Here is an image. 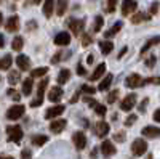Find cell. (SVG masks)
Masks as SVG:
<instances>
[{
    "mask_svg": "<svg viewBox=\"0 0 160 159\" xmlns=\"http://www.w3.org/2000/svg\"><path fill=\"white\" fill-rule=\"evenodd\" d=\"M93 60H95V58H93V55H88V58H87V63H88V64H91V63H93Z\"/></svg>",
    "mask_w": 160,
    "mask_h": 159,
    "instance_id": "6f0895ef",
    "label": "cell"
},
{
    "mask_svg": "<svg viewBox=\"0 0 160 159\" xmlns=\"http://www.w3.org/2000/svg\"><path fill=\"white\" fill-rule=\"evenodd\" d=\"M96 154H98V148H95V150H91V157H96Z\"/></svg>",
    "mask_w": 160,
    "mask_h": 159,
    "instance_id": "11a10c76",
    "label": "cell"
},
{
    "mask_svg": "<svg viewBox=\"0 0 160 159\" xmlns=\"http://www.w3.org/2000/svg\"><path fill=\"white\" fill-rule=\"evenodd\" d=\"M68 8V0H56V15L62 16Z\"/></svg>",
    "mask_w": 160,
    "mask_h": 159,
    "instance_id": "484cf974",
    "label": "cell"
},
{
    "mask_svg": "<svg viewBox=\"0 0 160 159\" xmlns=\"http://www.w3.org/2000/svg\"><path fill=\"white\" fill-rule=\"evenodd\" d=\"M154 121H155V122H160V109H157V111L154 113Z\"/></svg>",
    "mask_w": 160,
    "mask_h": 159,
    "instance_id": "f907efd6",
    "label": "cell"
},
{
    "mask_svg": "<svg viewBox=\"0 0 160 159\" xmlns=\"http://www.w3.org/2000/svg\"><path fill=\"white\" fill-rule=\"evenodd\" d=\"M104 72H106V64H104V63H99V64L96 66V69L93 71V74H91V77H90V81H98V79H99Z\"/></svg>",
    "mask_w": 160,
    "mask_h": 159,
    "instance_id": "7402d4cb",
    "label": "cell"
},
{
    "mask_svg": "<svg viewBox=\"0 0 160 159\" xmlns=\"http://www.w3.org/2000/svg\"><path fill=\"white\" fill-rule=\"evenodd\" d=\"M47 72H48V68H37V69H32V71H31V77H32V79L43 77Z\"/></svg>",
    "mask_w": 160,
    "mask_h": 159,
    "instance_id": "1f68e13d",
    "label": "cell"
},
{
    "mask_svg": "<svg viewBox=\"0 0 160 159\" xmlns=\"http://www.w3.org/2000/svg\"><path fill=\"white\" fill-rule=\"evenodd\" d=\"M99 50H101L102 55H109L114 50V44L111 40H99Z\"/></svg>",
    "mask_w": 160,
    "mask_h": 159,
    "instance_id": "ffe728a7",
    "label": "cell"
},
{
    "mask_svg": "<svg viewBox=\"0 0 160 159\" xmlns=\"http://www.w3.org/2000/svg\"><path fill=\"white\" fill-rule=\"evenodd\" d=\"M125 85L128 88H136V87H142L144 85V79L139 74H130L125 79Z\"/></svg>",
    "mask_w": 160,
    "mask_h": 159,
    "instance_id": "5b68a950",
    "label": "cell"
},
{
    "mask_svg": "<svg viewBox=\"0 0 160 159\" xmlns=\"http://www.w3.org/2000/svg\"><path fill=\"white\" fill-rule=\"evenodd\" d=\"M77 74H78V76H87V69L82 68V64L77 66Z\"/></svg>",
    "mask_w": 160,
    "mask_h": 159,
    "instance_id": "681fc988",
    "label": "cell"
},
{
    "mask_svg": "<svg viewBox=\"0 0 160 159\" xmlns=\"http://www.w3.org/2000/svg\"><path fill=\"white\" fill-rule=\"evenodd\" d=\"M53 10H55V0H45L43 2V15L47 18H51Z\"/></svg>",
    "mask_w": 160,
    "mask_h": 159,
    "instance_id": "44dd1931",
    "label": "cell"
},
{
    "mask_svg": "<svg viewBox=\"0 0 160 159\" xmlns=\"http://www.w3.org/2000/svg\"><path fill=\"white\" fill-rule=\"evenodd\" d=\"M21 159H32V153H31V150L24 148V150L21 151Z\"/></svg>",
    "mask_w": 160,
    "mask_h": 159,
    "instance_id": "f6af8a7d",
    "label": "cell"
},
{
    "mask_svg": "<svg viewBox=\"0 0 160 159\" xmlns=\"http://www.w3.org/2000/svg\"><path fill=\"white\" fill-rule=\"evenodd\" d=\"M0 159H15L13 156H7V154H0Z\"/></svg>",
    "mask_w": 160,
    "mask_h": 159,
    "instance_id": "9f6ffc18",
    "label": "cell"
},
{
    "mask_svg": "<svg viewBox=\"0 0 160 159\" xmlns=\"http://www.w3.org/2000/svg\"><path fill=\"white\" fill-rule=\"evenodd\" d=\"M31 141L34 145H37V146H42V145H45L48 141V137L47 135H32L31 137Z\"/></svg>",
    "mask_w": 160,
    "mask_h": 159,
    "instance_id": "83f0119b",
    "label": "cell"
},
{
    "mask_svg": "<svg viewBox=\"0 0 160 159\" xmlns=\"http://www.w3.org/2000/svg\"><path fill=\"white\" fill-rule=\"evenodd\" d=\"M3 47H5V37L0 34V48H3Z\"/></svg>",
    "mask_w": 160,
    "mask_h": 159,
    "instance_id": "f5cc1de1",
    "label": "cell"
},
{
    "mask_svg": "<svg viewBox=\"0 0 160 159\" xmlns=\"http://www.w3.org/2000/svg\"><path fill=\"white\" fill-rule=\"evenodd\" d=\"M102 24H104L102 16H96L95 18V23H93V32H99L101 28H102Z\"/></svg>",
    "mask_w": 160,
    "mask_h": 159,
    "instance_id": "e575fe53",
    "label": "cell"
},
{
    "mask_svg": "<svg viewBox=\"0 0 160 159\" xmlns=\"http://www.w3.org/2000/svg\"><path fill=\"white\" fill-rule=\"evenodd\" d=\"M158 44H160V37H158V35L149 39V40L146 42V44L142 45V48H141V56H144V55H146V51H149L154 45H158Z\"/></svg>",
    "mask_w": 160,
    "mask_h": 159,
    "instance_id": "ac0fdd59",
    "label": "cell"
},
{
    "mask_svg": "<svg viewBox=\"0 0 160 159\" xmlns=\"http://www.w3.org/2000/svg\"><path fill=\"white\" fill-rule=\"evenodd\" d=\"M80 92H85V93H88V95H93V93H95V87H91V85H82V87H80Z\"/></svg>",
    "mask_w": 160,
    "mask_h": 159,
    "instance_id": "74e56055",
    "label": "cell"
},
{
    "mask_svg": "<svg viewBox=\"0 0 160 159\" xmlns=\"http://www.w3.org/2000/svg\"><path fill=\"white\" fill-rule=\"evenodd\" d=\"M101 153L108 157V156H114V154L117 153V150H115V146H114V143H111L109 140H106V141L101 143Z\"/></svg>",
    "mask_w": 160,
    "mask_h": 159,
    "instance_id": "4fadbf2b",
    "label": "cell"
},
{
    "mask_svg": "<svg viewBox=\"0 0 160 159\" xmlns=\"http://www.w3.org/2000/svg\"><path fill=\"white\" fill-rule=\"evenodd\" d=\"M47 85H48V79H43V81L38 84V87H37V98L38 100H43V92H45Z\"/></svg>",
    "mask_w": 160,
    "mask_h": 159,
    "instance_id": "f1b7e54d",
    "label": "cell"
},
{
    "mask_svg": "<svg viewBox=\"0 0 160 159\" xmlns=\"http://www.w3.org/2000/svg\"><path fill=\"white\" fill-rule=\"evenodd\" d=\"M66 124H68V122H66L64 119H56V121H53L50 124V130L55 132V134H59V132H62L66 129Z\"/></svg>",
    "mask_w": 160,
    "mask_h": 159,
    "instance_id": "e0dca14e",
    "label": "cell"
},
{
    "mask_svg": "<svg viewBox=\"0 0 160 159\" xmlns=\"http://www.w3.org/2000/svg\"><path fill=\"white\" fill-rule=\"evenodd\" d=\"M71 56V51H58V55H55L51 58V63L55 64V63H59L61 60H66V58H69Z\"/></svg>",
    "mask_w": 160,
    "mask_h": 159,
    "instance_id": "f546056e",
    "label": "cell"
},
{
    "mask_svg": "<svg viewBox=\"0 0 160 159\" xmlns=\"http://www.w3.org/2000/svg\"><path fill=\"white\" fill-rule=\"evenodd\" d=\"M61 98H62V88L61 87H53L48 93V100L51 103H58Z\"/></svg>",
    "mask_w": 160,
    "mask_h": 159,
    "instance_id": "9a60e30c",
    "label": "cell"
},
{
    "mask_svg": "<svg viewBox=\"0 0 160 159\" xmlns=\"http://www.w3.org/2000/svg\"><path fill=\"white\" fill-rule=\"evenodd\" d=\"M7 95L10 97V98H13V100H15V101H19V93H18V92L16 90H13V88H10V90H7Z\"/></svg>",
    "mask_w": 160,
    "mask_h": 159,
    "instance_id": "f35d334b",
    "label": "cell"
},
{
    "mask_svg": "<svg viewBox=\"0 0 160 159\" xmlns=\"http://www.w3.org/2000/svg\"><path fill=\"white\" fill-rule=\"evenodd\" d=\"M118 95H120V92H118V90H112V92H109V95H108V103H109V104L115 103L117 98H118Z\"/></svg>",
    "mask_w": 160,
    "mask_h": 159,
    "instance_id": "d590c367",
    "label": "cell"
},
{
    "mask_svg": "<svg viewBox=\"0 0 160 159\" xmlns=\"http://www.w3.org/2000/svg\"><path fill=\"white\" fill-rule=\"evenodd\" d=\"M148 103H149V98H144V100L141 101V104H139V111H141V113L146 111V106H148Z\"/></svg>",
    "mask_w": 160,
    "mask_h": 159,
    "instance_id": "7dc6e473",
    "label": "cell"
},
{
    "mask_svg": "<svg viewBox=\"0 0 160 159\" xmlns=\"http://www.w3.org/2000/svg\"><path fill=\"white\" fill-rule=\"evenodd\" d=\"M127 50H128V48H127V47H123V48H122V51L118 53V56H117V58H118V60H120V58H123V55L127 53Z\"/></svg>",
    "mask_w": 160,
    "mask_h": 159,
    "instance_id": "816d5d0a",
    "label": "cell"
},
{
    "mask_svg": "<svg viewBox=\"0 0 160 159\" xmlns=\"http://www.w3.org/2000/svg\"><path fill=\"white\" fill-rule=\"evenodd\" d=\"M62 113H64V106H62V104L51 106V108H48L47 113H45V119H56V117L61 116Z\"/></svg>",
    "mask_w": 160,
    "mask_h": 159,
    "instance_id": "30bf717a",
    "label": "cell"
},
{
    "mask_svg": "<svg viewBox=\"0 0 160 159\" xmlns=\"http://www.w3.org/2000/svg\"><path fill=\"white\" fill-rule=\"evenodd\" d=\"M109 130H111L109 124L104 122V121H99V122H96L95 125H93V134H95L96 137H99V138H104L109 134Z\"/></svg>",
    "mask_w": 160,
    "mask_h": 159,
    "instance_id": "277c9868",
    "label": "cell"
},
{
    "mask_svg": "<svg viewBox=\"0 0 160 159\" xmlns=\"http://www.w3.org/2000/svg\"><path fill=\"white\" fill-rule=\"evenodd\" d=\"M117 2H118V0H108V5H106V10H108V13H114V11H115Z\"/></svg>",
    "mask_w": 160,
    "mask_h": 159,
    "instance_id": "8d00e7d4",
    "label": "cell"
},
{
    "mask_svg": "<svg viewBox=\"0 0 160 159\" xmlns=\"http://www.w3.org/2000/svg\"><path fill=\"white\" fill-rule=\"evenodd\" d=\"M5 28H7L8 32H16V31L19 29V18H18L16 15L10 16V18L7 19V23H5Z\"/></svg>",
    "mask_w": 160,
    "mask_h": 159,
    "instance_id": "7c38bea8",
    "label": "cell"
},
{
    "mask_svg": "<svg viewBox=\"0 0 160 159\" xmlns=\"http://www.w3.org/2000/svg\"><path fill=\"white\" fill-rule=\"evenodd\" d=\"M71 42V35L69 32H59L55 35V44L59 45V47H64V45H69Z\"/></svg>",
    "mask_w": 160,
    "mask_h": 159,
    "instance_id": "5bb4252c",
    "label": "cell"
},
{
    "mask_svg": "<svg viewBox=\"0 0 160 159\" xmlns=\"http://www.w3.org/2000/svg\"><path fill=\"white\" fill-rule=\"evenodd\" d=\"M93 109H95V113H96L98 116H104V114H106V106H104V104H99V103H98Z\"/></svg>",
    "mask_w": 160,
    "mask_h": 159,
    "instance_id": "ab89813d",
    "label": "cell"
},
{
    "mask_svg": "<svg viewBox=\"0 0 160 159\" xmlns=\"http://www.w3.org/2000/svg\"><path fill=\"white\" fill-rule=\"evenodd\" d=\"M146 84H155V85H160V77H148L144 79V85Z\"/></svg>",
    "mask_w": 160,
    "mask_h": 159,
    "instance_id": "7bdbcfd3",
    "label": "cell"
},
{
    "mask_svg": "<svg viewBox=\"0 0 160 159\" xmlns=\"http://www.w3.org/2000/svg\"><path fill=\"white\" fill-rule=\"evenodd\" d=\"M157 11H158V2H154L151 5V15H157Z\"/></svg>",
    "mask_w": 160,
    "mask_h": 159,
    "instance_id": "c3c4849f",
    "label": "cell"
},
{
    "mask_svg": "<svg viewBox=\"0 0 160 159\" xmlns=\"http://www.w3.org/2000/svg\"><path fill=\"white\" fill-rule=\"evenodd\" d=\"M155 61H157V58H155L154 55H151L148 60H146V66H148V68H154V66H155Z\"/></svg>",
    "mask_w": 160,
    "mask_h": 159,
    "instance_id": "ee69618b",
    "label": "cell"
},
{
    "mask_svg": "<svg viewBox=\"0 0 160 159\" xmlns=\"http://www.w3.org/2000/svg\"><path fill=\"white\" fill-rule=\"evenodd\" d=\"M2 23H3V16H2V11H0V26H2Z\"/></svg>",
    "mask_w": 160,
    "mask_h": 159,
    "instance_id": "91938a15",
    "label": "cell"
},
{
    "mask_svg": "<svg viewBox=\"0 0 160 159\" xmlns=\"http://www.w3.org/2000/svg\"><path fill=\"white\" fill-rule=\"evenodd\" d=\"M141 134L146 138H158L160 137V129L158 127H154V125H146L141 130Z\"/></svg>",
    "mask_w": 160,
    "mask_h": 159,
    "instance_id": "8fae6325",
    "label": "cell"
},
{
    "mask_svg": "<svg viewBox=\"0 0 160 159\" xmlns=\"http://www.w3.org/2000/svg\"><path fill=\"white\" fill-rule=\"evenodd\" d=\"M19 79H21V76H19V72H18V71H10V74H8V82H10L11 85L18 84Z\"/></svg>",
    "mask_w": 160,
    "mask_h": 159,
    "instance_id": "d6a6232c",
    "label": "cell"
},
{
    "mask_svg": "<svg viewBox=\"0 0 160 159\" xmlns=\"http://www.w3.org/2000/svg\"><path fill=\"white\" fill-rule=\"evenodd\" d=\"M136 100H138L136 93H130V95H127L122 101H120V109H122V111H131V109H133V106L136 104Z\"/></svg>",
    "mask_w": 160,
    "mask_h": 159,
    "instance_id": "8992f818",
    "label": "cell"
},
{
    "mask_svg": "<svg viewBox=\"0 0 160 159\" xmlns=\"http://www.w3.org/2000/svg\"><path fill=\"white\" fill-rule=\"evenodd\" d=\"M136 8H138V3L135 2V0H123L122 2V15L123 16H130Z\"/></svg>",
    "mask_w": 160,
    "mask_h": 159,
    "instance_id": "9c48e42d",
    "label": "cell"
},
{
    "mask_svg": "<svg viewBox=\"0 0 160 159\" xmlns=\"http://www.w3.org/2000/svg\"><path fill=\"white\" fill-rule=\"evenodd\" d=\"M151 16H152V15H146V13L138 11V13H135V15L131 16V23H133V24H139L141 21H148V19H151Z\"/></svg>",
    "mask_w": 160,
    "mask_h": 159,
    "instance_id": "cb8c5ba5",
    "label": "cell"
},
{
    "mask_svg": "<svg viewBox=\"0 0 160 159\" xmlns=\"http://www.w3.org/2000/svg\"><path fill=\"white\" fill-rule=\"evenodd\" d=\"M71 79V71L69 69H61L58 74V82L59 84H66Z\"/></svg>",
    "mask_w": 160,
    "mask_h": 159,
    "instance_id": "4316f807",
    "label": "cell"
},
{
    "mask_svg": "<svg viewBox=\"0 0 160 159\" xmlns=\"http://www.w3.org/2000/svg\"><path fill=\"white\" fill-rule=\"evenodd\" d=\"M34 28H35V21H29V23H28V29L31 31V29H34Z\"/></svg>",
    "mask_w": 160,
    "mask_h": 159,
    "instance_id": "db71d44e",
    "label": "cell"
},
{
    "mask_svg": "<svg viewBox=\"0 0 160 159\" xmlns=\"http://www.w3.org/2000/svg\"><path fill=\"white\" fill-rule=\"evenodd\" d=\"M146 151H148V143H146V140L136 138L135 141H133V145H131V153L135 154V156H142Z\"/></svg>",
    "mask_w": 160,
    "mask_h": 159,
    "instance_id": "3957f363",
    "label": "cell"
},
{
    "mask_svg": "<svg viewBox=\"0 0 160 159\" xmlns=\"http://www.w3.org/2000/svg\"><path fill=\"white\" fill-rule=\"evenodd\" d=\"M32 85H34V81H32L31 77L24 81V84H22V95H24V97H29V95H31V92H32Z\"/></svg>",
    "mask_w": 160,
    "mask_h": 159,
    "instance_id": "d4e9b609",
    "label": "cell"
},
{
    "mask_svg": "<svg viewBox=\"0 0 160 159\" xmlns=\"http://www.w3.org/2000/svg\"><path fill=\"white\" fill-rule=\"evenodd\" d=\"M91 40H93V39H91L90 34H83V35H82V40H80V42H82L83 47H88V45L91 44Z\"/></svg>",
    "mask_w": 160,
    "mask_h": 159,
    "instance_id": "b9f144b4",
    "label": "cell"
},
{
    "mask_svg": "<svg viewBox=\"0 0 160 159\" xmlns=\"http://www.w3.org/2000/svg\"><path fill=\"white\" fill-rule=\"evenodd\" d=\"M146 159H152V154H148V157H146Z\"/></svg>",
    "mask_w": 160,
    "mask_h": 159,
    "instance_id": "94428289",
    "label": "cell"
},
{
    "mask_svg": "<svg viewBox=\"0 0 160 159\" xmlns=\"http://www.w3.org/2000/svg\"><path fill=\"white\" fill-rule=\"evenodd\" d=\"M68 26H69V29L72 31V34H74V35H78L80 32L83 31L85 21H83V19H75V18H69V19H68Z\"/></svg>",
    "mask_w": 160,
    "mask_h": 159,
    "instance_id": "52a82bcc",
    "label": "cell"
},
{
    "mask_svg": "<svg viewBox=\"0 0 160 159\" xmlns=\"http://www.w3.org/2000/svg\"><path fill=\"white\" fill-rule=\"evenodd\" d=\"M40 2H42V0H32V3H34V5H38Z\"/></svg>",
    "mask_w": 160,
    "mask_h": 159,
    "instance_id": "680465c9",
    "label": "cell"
},
{
    "mask_svg": "<svg viewBox=\"0 0 160 159\" xmlns=\"http://www.w3.org/2000/svg\"><path fill=\"white\" fill-rule=\"evenodd\" d=\"M22 137H24V132H22L21 127H18V125H10V127H7V138H8V141H11V143H19V141L22 140Z\"/></svg>",
    "mask_w": 160,
    "mask_h": 159,
    "instance_id": "6da1fadb",
    "label": "cell"
},
{
    "mask_svg": "<svg viewBox=\"0 0 160 159\" xmlns=\"http://www.w3.org/2000/svg\"><path fill=\"white\" fill-rule=\"evenodd\" d=\"M112 79H114V76L112 74H108L102 81L99 82V85H98V90H101V92H106L109 87H111V84H112Z\"/></svg>",
    "mask_w": 160,
    "mask_h": 159,
    "instance_id": "603a6c76",
    "label": "cell"
},
{
    "mask_svg": "<svg viewBox=\"0 0 160 159\" xmlns=\"http://www.w3.org/2000/svg\"><path fill=\"white\" fill-rule=\"evenodd\" d=\"M125 138H127L125 132H118V134H115V135H114V140H115V141H120V143L125 141Z\"/></svg>",
    "mask_w": 160,
    "mask_h": 159,
    "instance_id": "bcb514c9",
    "label": "cell"
},
{
    "mask_svg": "<svg viewBox=\"0 0 160 159\" xmlns=\"http://www.w3.org/2000/svg\"><path fill=\"white\" fill-rule=\"evenodd\" d=\"M16 64H18V68H19L21 71H28V69L31 68V60L26 56V55H18Z\"/></svg>",
    "mask_w": 160,
    "mask_h": 159,
    "instance_id": "2e32d148",
    "label": "cell"
},
{
    "mask_svg": "<svg viewBox=\"0 0 160 159\" xmlns=\"http://www.w3.org/2000/svg\"><path fill=\"white\" fill-rule=\"evenodd\" d=\"M122 28H123V23H122V21H117V23L112 26L111 29H108V31L104 32V37H106V39H111V37H114V35H115L120 29H122Z\"/></svg>",
    "mask_w": 160,
    "mask_h": 159,
    "instance_id": "d6986e66",
    "label": "cell"
},
{
    "mask_svg": "<svg viewBox=\"0 0 160 159\" xmlns=\"http://www.w3.org/2000/svg\"><path fill=\"white\" fill-rule=\"evenodd\" d=\"M136 119H138V117H136L135 114H130V116H127V119H125V125H127V127L133 125V124L136 122Z\"/></svg>",
    "mask_w": 160,
    "mask_h": 159,
    "instance_id": "60d3db41",
    "label": "cell"
},
{
    "mask_svg": "<svg viewBox=\"0 0 160 159\" xmlns=\"http://www.w3.org/2000/svg\"><path fill=\"white\" fill-rule=\"evenodd\" d=\"M22 45H24V40H22V37H15L13 39V42H11V48L15 50V51H19L21 48H22Z\"/></svg>",
    "mask_w": 160,
    "mask_h": 159,
    "instance_id": "4dcf8cb0",
    "label": "cell"
},
{
    "mask_svg": "<svg viewBox=\"0 0 160 159\" xmlns=\"http://www.w3.org/2000/svg\"><path fill=\"white\" fill-rule=\"evenodd\" d=\"M11 66V56L5 55L3 58H0V69H8Z\"/></svg>",
    "mask_w": 160,
    "mask_h": 159,
    "instance_id": "836d02e7",
    "label": "cell"
},
{
    "mask_svg": "<svg viewBox=\"0 0 160 159\" xmlns=\"http://www.w3.org/2000/svg\"><path fill=\"white\" fill-rule=\"evenodd\" d=\"M72 141H74V146L77 150H83L87 146V137L83 132H75L72 135Z\"/></svg>",
    "mask_w": 160,
    "mask_h": 159,
    "instance_id": "ba28073f",
    "label": "cell"
},
{
    "mask_svg": "<svg viewBox=\"0 0 160 159\" xmlns=\"http://www.w3.org/2000/svg\"><path fill=\"white\" fill-rule=\"evenodd\" d=\"M24 111H26L24 104H13L7 111V119H10V121H18V119L24 114Z\"/></svg>",
    "mask_w": 160,
    "mask_h": 159,
    "instance_id": "7a4b0ae2",
    "label": "cell"
}]
</instances>
